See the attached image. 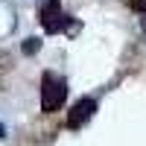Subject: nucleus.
<instances>
[{
  "mask_svg": "<svg viewBox=\"0 0 146 146\" xmlns=\"http://www.w3.org/2000/svg\"><path fill=\"white\" fill-rule=\"evenodd\" d=\"M94 114H96V100H94V96H82V100L73 102V108H70L67 126H70V129H82Z\"/></svg>",
  "mask_w": 146,
  "mask_h": 146,
  "instance_id": "3",
  "label": "nucleus"
},
{
  "mask_svg": "<svg viewBox=\"0 0 146 146\" xmlns=\"http://www.w3.org/2000/svg\"><path fill=\"white\" fill-rule=\"evenodd\" d=\"M64 100H67V79L53 70H44L41 73V111L53 114L64 105Z\"/></svg>",
  "mask_w": 146,
  "mask_h": 146,
  "instance_id": "1",
  "label": "nucleus"
},
{
  "mask_svg": "<svg viewBox=\"0 0 146 146\" xmlns=\"http://www.w3.org/2000/svg\"><path fill=\"white\" fill-rule=\"evenodd\" d=\"M6 64H9V56H6V53H0V70H6Z\"/></svg>",
  "mask_w": 146,
  "mask_h": 146,
  "instance_id": "6",
  "label": "nucleus"
},
{
  "mask_svg": "<svg viewBox=\"0 0 146 146\" xmlns=\"http://www.w3.org/2000/svg\"><path fill=\"white\" fill-rule=\"evenodd\" d=\"M131 12H137V15H146V0H126Z\"/></svg>",
  "mask_w": 146,
  "mask_h": 146,
  "instance_id": "5",
  "label": "nucleus"
},
{
  "mask_svg": "<svg viewBox=\"0 0 146 146\" xmlns=\"http://www.w3.org/2000/svg\"><path fill=\"white\" fill-rule=\"evenodd\" d=\"M0 137H6V126H0Z\"/></svg>",
  "mask_w": 146,
  "mask_h": 146,
  "instance_id": "7",
  "label": "nucleus"
},
{
  "mask_svg": "<svg viewBox=\"0 0 146 146\" xmlns=\"http://www.w3.org/2000/svg\"><path fill=\"white\" fill-rule=\"evenodd\" d=\"M38 50H41V41L38 38H27V41H23V53H27V56H35Z\"/></svg>",
  "mask_w": 146,
  "mask_h": 146,
  "instance_id": "4",
  "label": "nucleus"
},
{
  "mask_svg": "<svg viewBox=\"0 0 146 146\" xmlns=\"http://www.w3.org/2000/svg\"><path fill=\"white\" fill-rule=\"evenodd\" d=\"M38 18H41L44 32H50V35H56V32L76 35V32L82 29V23H79V21L67 18L64 12H62V0H47V3L41 6V12H38Z\"/></svg>",
  "mask_w": 146,
  "mask_h": 146,
  "instance_id": "2",
  "label": "nucleus"
}]
</instances>
